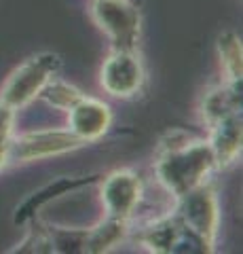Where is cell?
<instances>
[{
	"label": "cell",
	"mask_w": 243,
	"mask_h": 254,
	"mask_svg": "<svg viewBox=\"0 0 243 254\" xmlns=\"http://www.w3.org/2000/svg\"><path fill=\"white\" fill-rule=\"evenodd\" d=\"M214 168H218V161L209 140L186 136L180 140L171 138L169 144H163L154 163L156 178L176 199L205 185V178Z\"/></svg>",
	"instance_id": "cell-1"
},
{
	"label": "cell",
	"mask_w": 243,
	"mask_h": 254,
	"mask_svg": "<svg viewBox=\"0 0 243 254\" xmlns=\"http://www.w3.org/2000/svg\"><path fill=\"white\" fill-rule=\"evenodd\" d=\"M203 115L218 168H226L241 153V83H226L205 98Z\"/></svg>",
	"instance_id": "cell-2"
},
{
	"label": "cell",
	"mask_w": 243,
	"mask_h": 254,
	"mask_svg": "<svg viewBox=\"0 0 243 254\" xmlns=\"http://www.w3.org/2000/svg\"><path fill=\"white\" fill-rule=\"evenodd\" d=\"M127 233V222L108 218L91 229H57L47 227L34 237L38 252H104L110 250Z\"/></svg>",
	"instance_id": "cell-3"
},
{
	"label": "cell",
	"mask_w": 243,
	"mask_h": 254,
	"mask_svg": "<svg viewBox=\"0 0 243 254\" xmlns=\"http://www.w3.org/2000/svg\"><path fill=\"white\" fill-rule=\"evenodd\" d=\"M91 15L110 38L112 51L138 49L142 19H140V11L133 2L129 0H93Z\"/></svg>",
	"instance_id": "cell-4"
},
{
	"label": "cell",
	"mask_w": 243,
	"mask_h": 254,
	"mask_svg": "<svg viewBox=\"0 0 243 254\" xmlns=\"http://www.w3.org/2000/svg\"><path fill=\"white\" fill-rule=\"evenodd\" d=\"M57 68H59V58L53 53H43L28 60L9 76V81L0 91V102L13 110L26 106L36 95H41L47 83L53 81Z\"/></svg>",
	"instance_id": "cell-5"
},
{
	"label": "cell",
	"mask_w": 243,
	"mask_h": 254,
	"mask_svg": "<svg viewBox=\"0 0 243 254\" xmlns=\"http://www.w3.org/2000/svg\"><path fill=\"white\" fill-rule=\"evenodd\" d=\"M142 242L148 250L163 252V254H178V252H211L174 212L169 216L156 220L154 225L144 229Z\"/></svg>",
	"instance_id": "cell-6"
},
{
	"label": "cell",
	"mask_w": 243,
	"mask_h": 254,
	"mask_svg": "<svg viewBox=\"0 0 243 254\" xmlns=\"http://www.w3.org/2000/svg\"><path fill=\"white\" fill-rule=\"evenodd\" d=\"M144 83V68L136 51H112L101 66V85L116 98L138 93Z\"/></svg>",
	"instance_id": "cell-7"
},
{
	"label": "cell",
	"mask_w": 243,
	"mask_h": 254,
	"mask_svg": "<svg viewBox=\"0 0 243 254\" xmlns=\"http://www.w3.org/2000/svg\"><path fill=\"white\" fill-rule=\"evenodd\" d=\"M142 195V182L129 170H119L110 174L101 185V199L108 212V218L129 222L133 210Z\"/></svg>",
	"instance_id": "cell-8"
},
{
	"label": "cell",
	"mask_w": 243,
	"mask_h": 254,
	"mask_svg": "<svg viewBox=\"0 0 243 254\" xmlns=\"http://www.w3.org/2000/svg\"><path fill=\"white\" fill-rule=\"evenodd\" d=\"M110 108L104 102L93 100L85 93L68 108V129L85 144L104 136L106 129L110 127Z\"/></svg>",
	"instance_id": "cell-9"
},
{
	"label": "cell",
	"mask_w": 243,
	"mask_h": 254,
	"mask_svg": "<svg viewBox=\"0 0 243 254\" xmlns=\"http://www.w3.org/2000/svg\"><path fill=\"white\" fill-rule=\"evenodd\" d=\"M85 142L78 140L70 129L66 131H38V133H28L19 140L11 142V159L17 161H30V159H41V157H49V155H57V153H66L83 146Z\"/></svg>",
	"instance_id": "cell-10"
},
{
	"label": "cell",
	"mask_w": 243,
	"mask_h": 254,
	"mask_svg": "<svg viewBox=\"0 0 243 254\" xmlns=\"http://www.w3.org/2000/svg\"><path fill=\"white\" fill-rule=\"evenodd\" d=\"M220 55L229 83H241V41L237 34L226 32L220 36Z\"/></svg>",
	"instance_id": "cell-11"
},
{
	"label": "cell",
	"mask_w": 243,
	"mask_h": 254,
	"mask_svg": "<svg viewBox=\"0 0 243 254\" xmlns=\"http://www.w3.org/2000/svg\"><path fill=\"white\" fill-rule=\"evenodd\" d=\"M13 117H15V110L0 102V168L9 161V155H11Z\"/></svg>",
	"instance_id": "cell-12"
}]
</instances>
